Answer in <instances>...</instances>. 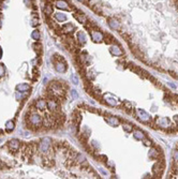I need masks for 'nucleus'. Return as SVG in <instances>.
Segmentation results:
<instances>
[{"instance_id": "1", "label": "nucleus", "mask_w": 178, "mask_h": 179, "mask_svg": "<svg viewBox=\"0 0 178 179\" xmlns=\"http://www.w3.org/2000/svg\"><path fill=\"white\" fill-rule=\"evenodd\" d=\"M42 117L40 116V115H38V114H31L30 115V117H29V119L27 118V122H28V124L30 125V127H40L41 125V123H42ZM28 125V127H29Z\"/></svg>"}, {"instance_id": "2", "label": "nucleus", "mask_w": 178, "mask_h": 179, "mask_svg": "<svg viewBox=\"0 0 178 179\" xmlns=\"http://www.w3.org/2000/svg\"><path fill=\"white\" fill-rule=\"evenodd\" d=\"M136 115H137V118H138L141 121L147 122V121H150V120H151V117L148 115L146 112L143 110V109H141V108H138V109L136 110Z\"/></svg>"}, {"instance_id": "3", "label": "nucleus", "mask_w": 178, "mask_h": 179, "mask_svg": "<svg viewBox=\"0 0 178 179\" xmlns=\"http://www.w3.org/2000/svg\"><path fill=\"white\" fill-rule=\"evenodd\" d=\"M157 125L161 127V128H169L171 125V121L169 118L166 117H160V118H156L155 119Z\"/></svg>"}, {"instance_id": "4", "label": "nucleus", "mask_w": 178, "mask_h": 179, "mask_svg": "<svg viewBox=\"0 0 178 179\" xmlns=\"http://www.w3.org/2000/svg\"><path fill=\"white\" fill-rule=\"evenodd\" d=\"M50 145H51V139L50 138H48V137L43 138L41 144H40V151L42 153H45L48 150V148H50Z\"/></svg>"}, {"instance_id": "5", "label": "nucleus", "mask_w": 178, "mask_h": 179, "mask_svg": "<svg viewBox=\"0 0 178 179\" xmlns=\"http://www.w3.org/2000/svg\"><path fill=\"white\" fill-rule=\"evenodd\" d=\"M108 25L110 26L112 29H115V30H119L120 29V24L115 18H109L108 20Z\"/></svg>"}, {"instance_id": "6", "label": "nucleus", "mask_w": 178, "mask_h": 179, "mask_svg": "<svg viewBox=\"0 0 178 179\" xmlns=\"http://www.w3.org/2000/svg\"><path fill=\"white\" fill-rule=\"evenodd\" d=\"M20 146H21V143L17 139H12L9 142V147L13 150H17L20 148Z\"/></svg>"}, {"instance_id": "7", "label": "nucleus", "mask_w": 178, "mask_h": 179, "mask_svg": "<svg viewBox=\"0 0 178 179\" xmlns=\"http://www.w3.org/2000/svg\"><path fill=\"white\" fill-rule=\"evenodd\" d=\"M56 7L59 8V9H63V10H69L68 3L64 2L63 0H57V1H56Z\"/></svg>"}, {"instance_id": "8", "label": "nucleus", "mask_w": 178, "mask_h": 179, "mask_svg": "<svg viewBox=\"0 0 178 179\" xmlns=\"http://www.w3.org/2000/svg\"><path fill=\"white\" fill-rule=\"evenodd\" d=\"M110 53H112L113 55H115V56H120V55L123 54V53L120 51V48H119L118 46H112V47H110Z\"/></svg>"}, {"instance_id": "9", "label": "nucleus", "mask_w": 178, "mask_h": 179, "mask_svg": "<svg viewBox=\"0 0 178 179\" xmlns=\"http://www.w3.org/2000/svg\"><path fill=\"white\" fill-rule=\"evenodd\" d=\"M92 39L94 41H101L103 39V35L100 31H93L92 32Z\"/></svg>"}, {"instance_id": "10", "label": "nucleus", "mask_w": 178, "mask_h": 179, "mask_svg": "<svg viewBox=\"0 0 178 179\" xmlns=\"http://www.w3.org/2000/svg\"><path fill=\"white\" fill-rule=\"evenodd\" d=\"M36 106H37V108L44 109V108H46V106H47V102H46L45 100H39V101L36 102Z\"/></svg>"}, {"instance_id": "11", "label": "nucleus", "mask_w": 178, "mask_h": 179, "mask_svg": "<svg viewBox=\"0 0 178 179\" xmlns=\"http://www.w3.org/2000/svg\"><path fill=\"white\" fill-rule=\"evenodd\" d=\"M29 89V85L28 84H20L16 86V90L20 91V92H24V91H27Z\"/></svg>"}, {"instance_id": "12", "label": "nucleus", "mask_w": 178, "mask_h": 179, "mask_svg": "<svg viewBox=\"0 0 178 179\" xmlns=\"http://www.w3.org/2000/svg\"><path fill=\"white\" fill-rule=\"evenodd\" d=\"M55 69H56V71H58L60 73H63L64 71H66V66H64L62 62H58V63H56Z\"/></svg>"}, {"instance_id": "13", "label": "nucleus", "mask_w": 178, "mask_h": 179, "mask_svg": "<svg viewBox=\"0 0 178 179\" xmlns=\"http://www.w3.org/2000/svg\"><path fill=\"white\" fill-rule=\"evenodd\" d=\"M47 106H48V108H50V109L55 110L57 108V103H56L55 100H48L47 101Z\"/></svg>"}, {"instance_id": "14", "label": "nucleus", "mask_w": 178, "mask_h": 179, "mask_svg": "<svg viewBox=\"0 0 178 179\" xmlns=\"http://www.w3.org/2000/svg\"><path fill=\"white\" fill-rule=\"evenodd\" d=\"M133 135H134V137H135L136 139H144V138H145V134H144L142 131H139V130H136V131H134Z\"/></svg>"}, {"instance_id": "15", "label": "nucleus", "mask_w": 178, "mask_h": 179, "mask_svg": "<svg viewBox=\"0 0 178 179\" xmlns=\"http://www.w3.org/2000/svg\"><path fill=\"white\" fill-rule=\"evenodd\" d=\"M55 17L59 22H63V21L67 20V16L64 15V14H62V13H55Z\"/></svg>"}, {"instance_id": "16", "label": "nucleus", "mask_w": 178, "mask_h": 179, "mask_svg": "<svg viewBox=\"0 0 178 179\" xmlns=\"http://www.w3.org/2000/svg\"><path fill=\"white\" fill-rule=\"evenodd\" d=\"M77 37H78V39H79V42L82 43V44H85V43H86V36H85V33H84L83 31H79L78 35H77Z\"/></svg>"}, {"instance_id": "17", "label": "nucleus", "mask_w": 178, "mask_h": 179, "mask_svg": "<svg viewBox=\"0 0 178 179\" xmlns=\"http://www.w3.org/2000/svg\"><path fill=\"white\" fill-rule=\"evenodd\" d=\"M107 122L110 124V125H116L119 123V120L116 118V117H108L107 118Z\"/></svg>"}, {"instance_id": "18", "label": "nucleus", "mask_w": 178, "mask_h": 179, "mask_svg": "<svg viewBox=\"0 0 178 179\" xmlns=\"http://www.w3.org/2000/svg\"><path fill=\"white\" fill-rule=\"evenodd\" d=\"M72 29H73V25L70 24V23H69V24H66V25L62 27V30H63L64 32H67V33H68V32H71Z\"/></svg>"}, {"instance_id": "19", "label": "nucleus", "mask_w": 178, "mask_h": 179, "mask_svg": "<svg viewBox=\"0 0 178 179\" xmlns=\"http://www.w3.org/2000/svg\"><path fill=\"white\" fill-rule=\"evenodd\" d=\"M6 129H7V131H8V132H11L12 130L14 129V122H13L12 120L8 121V122L6 123Z\"/></svg>"}, {"instance_id": "20", "label": "nucleus", "mask_w": 178, "mask_h": 179, "mask_svg": "<svg viewBox=\"0 0 178 179\" xmlns=\"http://www.w3.org/2000/svg\"><path fill=\"white\" fill-rule=\"evenodd\" d=\"M106 102H107L109 105H112V106H115V105L118 104V101H117L116 99H114V98H107Z\"/></svg>"}, {"instance_id": "21", "label": "nucleus", "mask_w": 178, "mask_h": 179, "mask_svg": "<svg viewBox=\"0 0 178 179\" xmlns=\"http://www.w3.org/2000/svg\"><path fill=\"white\" fill-rule=\"evenodd\" d=\"M44 13H45V14H47V15H51V14L53 13V8H52V6H51V4H47V6L45 7V9H44Z\"/></svg>"}, {"instance_id": "22", "label": "nucleus", "mask_w": 178, "mask_h": 179, "mask_svg": "<svg viewBox=\"0 0 178 179\" xmlns=\"http://www.w3.org/2000/svg\"><path fill=\"white\" fill-rule=\"evenodd\" d=\"M74 16L77 18V21L80 22V23H85L86 22V17H85L84 15H82V14H75Z\"/></svg>"}, {"instance_id": "23", "label": "nucleus", "mask_w": 178, "mask_h": 179, "mask_svg": "<svg viewBox=\"0 0 178 179\" xmlns=\"http://www.w3.org/2000/svg\"><path fill=\"white\" fill-rule=\"evenodd\" d=\"M149 158H151V159H156V158H158V151L156 150V149H151L150 151H149Z\"/></svg>"}, {"instance_id": "24", "label": "nucleus", "mask_w": 178, "mask_h": 179, "mask_svg": "<svg viewBox=\"0 0 178 179\" xmlns=\"http://www.w3.org/2000/svg\"><path fill=\"white\" fill-rule=\"evenodd\" d=\"M31 37L33 38L35 40H39V39H40V32H39L38 30H35V31H32V33H31Z\"/></svg>"}, {"instance_id": "25", "label": "nucleus", "mask_w": 178, "mask_h": 179, "mask_svg": "<svg viewBox=\"0 0 178 179\" xmlns=\"http://www.w3.org/2000/svg\"><path fill=\"white\" fill-rule=\"evenodd\" d=\"M122 128L126 132H132V125H130V124L124 123V124H122Z\"/></svg>"}, {"instance_id": "26", "label": "nucleus", "mask_w": 178, "mask_h": 179, "mask_svg": "<svg viewBox=\"0 0 178 179\" xmlns=\"http://www.w3.org/2000/svg\"><path fill=\"white\" fill-rule=\"evenodd\" d=\"M71 79H72V82H73L74 85H77V84H78V78L76 77V75H72V76H71Z\"/></svg>"}, {"instance_id": "27", "label": "nucleus", "mask_w": 178, "mask_h": 179, "mask_svg": "<svg viewBox=\"0 0 178 179\" xmlns=\"http://www.w3.org/2000/svg\"><path fill=\"white\" fill-rule=\"evenodd\" d=\"M77 160H78L79 162H83V161H85V157H84L83 154H78V156H77Z\"/></svg>"}, {"instance_id": "28", "label": "nucleus", "mask_w": 178, "mask_h": 179, "mask_svg": "<svg viewBox=\"0 0 178 179\" xmlns=\"http://www.w3.org/2000/svg\"><path fill=\"white\" fill-rule=\"evenodd\" d=\"M38 24H39V23H38V18L35 17L33 20H32V24H31V25H32V26H37Z\"/></svg>"}, {"instance_id": "29", "label": "nucleus", "mask_w": 178, "mask_h": 179, "mask_svg": "<svg viewBox=\"0 0 178 179\" xmlns=\"http://www.w3.org/2000/svg\"><path fill=\"white\" fill-rule=\"evenodd\" d=\"M4 74V69L2 67V64H0V76H2Z\"/></svg>"}, {"instance_id": "30", "label": "nucleus", "mask_w": 178, "mask_h": 179, "mask_svg": "<svg viewBox=\"0 0 178 179\" xmlns=\"http://www.w3.org/2000/svg\"><path fill=\"white\" fill-rule=\"evenodd\" d=\"M174 159L178 161V151H175V152H174Z\"/></svg>"}, {"instance_id": "31", "label": "nucleus", "mask_w": 178, "mask_h": 179, "mask_svg": "<svg viewBox=\"0 0 178 179\" xmlns=\"http://www.w3.org/2000/svg\"><path fill=\"white\" fill-rule=\"evenodd\" d=\"M72 95H73V98H77V93L75 90H72Z\"/></svg>"}, {"instance_id": "32", "label": "nucleus", "mask_w": 178, "mask_h": 179, "mask_svg": "<svg viewBox=\"0 0 178 179\" xmlns=\"http://www.w3.org/2000/svg\"><path fill=\"white\" fill-rule=\"evenodd\" d=\"M150 145H151V143L149 141H145V146H150Z\"/></svg>"}, {"instance_id": "33", "label": "nucleus", "mask_w": 178, "mask_h": 179, "mask_svg": "<svg viewBox=\"0 0 178 179\" xmlns=\"http://www.w3.org/2000/svg\"><path fill=\"white\" fill-rule=\"evenodd\" d=\"M1 56H2V52H1V50H0V58H1Z\"/></svg>"}]
</instances>
